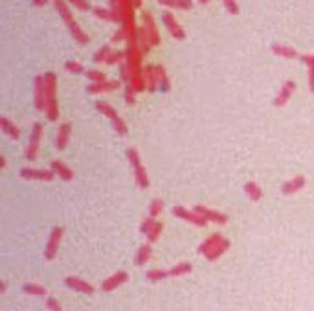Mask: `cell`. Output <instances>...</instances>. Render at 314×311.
I'll return each mask as SVG.
<instances>
[{
  "mask_svg": "<svg viewBox=\"0 0 314 311\" xmlns=\"http://www.w3.org/2000/svg\"><path fill=\"white\" fill-rule=\"evenodd\" d=\"M52 2H53L55 9H57L59 17L63 18V22L68 26L70 35L74 37V41L77 42V44H87V42H88V35L85 34L81 30V26L75 22V18H74V15H72V11H70V8H68V4H66L65 0H52Z\"/></svg>",
  "mask_w": 314,
  "mask_h": 311,
  "instance_id": "6da1fadb",
  "label": "cell"
},
{
  "mask_svg": "<svg viewBox=\"0 0 314 311\" xmlns=\"http://www.w3.org/2000/svg\"><path fill=\"white\" fill-rule=\"evenodd\" d=\"M41 138H42V126L39 122H35L30 131V142L26 147V160H35L37 159V153H39V146H41Z\"/></svg>",
  "mask_w": 314,
  "mask_h": 311,
  "instance_id": "7a4b0ae2",
  "label": "cell"
},
{
  "mask_svg": "<svg viewBox=\"0 0 314 311\" xmlns=\"http://www.w3.org/2000/svg\"><path fill=\"white\" fill-rule=\"evenodd\" d=\"M63 234H65V228L63 227H53L52 228V234H50V239L46 247H44V260L52 261L55 256H57L59 245H61V239H63Z\"/></svg>",
  "mask_w": 314,
  "mask_h": 311,
  "instance_id": "3957f363",
  "label": "cell"
},
{
  "mask_svg": "<svg viewBox=\"0 0 314 311\" xmlns=\"http://www.w3.org/2000/svg\"><path fill=\"white\" fill-rule=\"evenodd\" d=\"M171 212H173L174 218L182 219V221H186V223H191V225H195V227H206L208 225V219H204L195 210H188V208H184V206H173V210Z\"/></svg>",
  "mask_w": 314,
  "mask_h": 311,
  "instance_id": "277c9868",
  "label": "cell"
},
{
  "mask_svg": "<svg viewBox=\"0 0 314 311\" xmlns=\"http://www.w3.org/2000/svg\"><path fill=\"white\" fill-rule=\"evenodd\" d=\"M33 98H35V109H46V81H44L42 74L35 76V79H33Z\"/></svg>",
  "mask_w": 314,
  "mask_h": 311,
  "instance_id": "5b68a950",
  "label": "cell"
},
{
  "mask_svg": "<svg viewBox=\"0 0 314 311\" xmlns=\"http://www.w3.org/2000/svg\"><path fill=\"white\" fill-rule=\"evenodd\" d=\"M162 22L167 28V32L171 34V37H174L176 41H184L186 39V32L184 28L178 24V20L174 18V15L171 11H162Z\"/></svg>",
  "mask_w": 314,
  "mask_h": 311,
  "instance_id": "8992f818",
  "label": "cell"
},
{
  "mask_svg": "<svg viewBox=\"0 0 314 311\" xmlns=\"http://www.w3.org/2000/svg\"><path fill=\"white\" fill-rule=\"evenodd\" d=\"M20 177L26 181H39V183H52L55 179V173L52 169H37V168H22Z\"/></svg>",
  "mask_w": 314,
  "mask_h": 311,
  "instance_id": "52a82bcc",
  "label": "cell"
},
{
  "mask_svg": "<svg viewBox=\"0 0 314 311\" xmlns=\"http://www.w3.org/2000/svg\"><path fill=\"white\" fill-rule=\"evenodd\" d=\"M193 210L197 212V214H200L204 219H208V223H215V225H226V223H228V216H226V214H221V212H217V210H211V208L202 206V204L195 206Z\"/></svg>",
  "mask_w": 314,
  "mask_h": 311,
  "instance_id": "ba28073f",
  "label": "cell"
},
{
  "mask_svg": "<svg viewBox=\"0 0 314 311\" xmlns=\"http://www.w3.org/2000/svg\"><path fill=\"white\" fill-rule=\"evenodd\" d=\"M127 280H129V274H127V271H118V273H114L112 276H108L107 280H103V282H101V291H105V293H110V291L118 289L120 286H123Z\"/></svg>",
  "mask_w": 314,
  "mask_h": 311,
  "instance_id": "9c48e42d",
  "label": "cell"
},
{
  "mask_svg": "<svg viewBox=\"0 0 314 311\" xmlns=\"http://www.w3.org/2000/svg\"><path fill=\"white\" fill-rule=\"evenodd\" d=\"M294 91H296V83H294L292 79L285 81V83H283V87L279 89L278 96L274 98V107H285V105L289 103L290 98H292Z\"/></svg>",
  "mask_w": 314,
  "mask_h": 311,
  "instance_id": "30bf717a",
  "label": "cell"
},
{
  "mask_svg": "<svg viewBox=\"0 0 314 311\" xmlns=\"http://www.w3.org/2000/svg\"><path fill=\"white\" fill-rule=\"evenodd\" d=\"M305 186H307L305 177L296 175V177H292L290 181H287V183H283V186H281V194L283 195H294V194H297V192H301Z\"/></svg>",
  "mask_w": 314,
  "mask_h": 311,
  "instance_id": "8fae6325",
  "label": "cell"
},
{
  "mask_svg": "<svg viewBox=\"0 0 314 311\" xmlns=\"http://www.w3.org/2000/svg\"><path fill=\"white\" fill-rule=\"evenodd\" d=\"M141 20H143V26H145V30H147L149 37H151V42H153V46H158L160 44V34H158V28H157V22H155V18L153 15L149 13V11H143L141 13Z\"/></svg>",
  "mask_w": 314,
  "mask_h": 311,
  "instance_id": "7c38bea8",
  "label": "cell"
},
{
  "mask_svg": "<svg viewBox=\"0 0 314 311\" xmlns=\"http://www.w3.org/2000/svg\"><path fill=\"white\" fill-rule=\"evenodd\" d=\"M122 87V81L120 79H110V81H105V83H90L87 85V92L88 94H101V92H112V91H118Z\"/></svg>",
  "mask_w": 314,
  "mask_h": 311,
  "instance_id": "4fadbf2b",
  "label": "cell"
},
{
  "mask_svg": "<svg viewBox=\"0 0 314 311\" xmlns=\"http://www.w3.org/2000/svg\"><path fill=\"white\" fill-rule=\"evenodd\" d=\"M65 286L70 287L72 291H77V293H83V294L94 293V287H92L88 282H85V280H81V278H77V276H66Z\"/></svg>",
  "mask_w": 314,
  "mask_h": 311,
  "instance_id": "5bb4252c",
  "label": "cell"
},
{
  "mask_svg": "<svg viewBox=\"0 0 314 311\" xmlns=\"http://www.w3.org/2000/svg\"><path fill=\"white\" fill-rule=\"evenodd\" d=\"M70 135H72V124L70 122H65L59 126L57 136H55V147L59 151H63L66 146H68V140H70Z\"/></svg>",
  "mask_w": 314,
  "mask_h": 311,
  "instance_id": "9a60e30c",
  "label": "cell"
},
{
  "mask_svg": "<svg viewBox=\"0 0 314 311\" xmlns=\"http://www.w3.org/2000/svg\"><path fill=\"white\" fill-rule=\"evenodd\" d=\"M50 169L59 175V179H63L65 183H70V181H74V171L66 166L65 162H61V160H53L52 164H50Z\"/></svg>",
  "mask_w": 314,
  "mask_h": 311,
  "instance_id": "2e32d148",
  "label": "cell"
},
{
  "mask_svg": "<svg viewBox=\"0 0 314 311\" xmlns=\"http://www.w3.org/2000/svg\"><path fill=\"white\" fill-rule=\"evenodd\" d=\"M223 241V234L221 232H215V234H211L209 238H206L202 243L198 245V253L202 254V256H206V254H209L211 251H213L217 245Z\"/></svg>",
  "mask_w": 314,
  "mask_h": 311,
  "instance_id": "e0dca14e",
  "label": "cell"
},
{
  "mask_svg": "<svg viewBox=\"0 0 314 311\" xmlns=\"http://www.w3.org/2000/svg\"><path fill=\"white\" fill-rule=\"evenodd\" d=\"M143 79H145V85H147V92H157L158 91V79H157L155 65H147V67H143Z\"/></svg>",
  "mask_w": 314,
  "mask_h": 311,
  "instance_id": "ac0fdd59",
  "label": "cell"
},
{
  "mask_svg": "<svg viewBox=\"0 0 314 311\" xmlns=\"http://www.w3.org/2000/svg\"><path fill=\"white\" fill-rule=\"evenodd\" d=\"M155 70H157L158 91L169 92V91H171V81H169V76H167V72H165L164 65H155Z\"/></svg>",
  "mask_w": 314,
  "mask_h": 311,
  "instance_id": "d6986e66",
  "label": "cell"
},
{
  "mask_svg": "<svg viewBox=\"0 0 314 311\" xmlns=\"http://www.w3.org/2000/svg\"><path fill=\"white\" fill-rule=\"evenodd\" d=\"M132 173H134V183H136V186H138L140 190H147L149 186H151V181H149V175H147V169L143 168V166L132 169Z\"/></svg>",
  "mask_w": 314,
  "mask_h": 311,
  "instance_id": "ffe728a7",
  "label": "cell"
},
{
  "mask_svg": "<svg viewBox=\"0 0 314 311\" xmlns=\"http://www.w3.org/2000/svg\"><path fill=\"white\" fill-rule=\"evenodd\" d=\"M244 194H246V197L250 201H254V202L263 199V190H261V186L257 184V183H254V181H250V183L244 184Z\"/></svg>",
  "mask_w": 314,
  "mask_h": 311,
  "instance_id": "44dd1931",
  "label": "cell"
},
{
  "mask_svg": "<svg viewBox=\"0 0 314 311\" xmlns=\"http://www.w3.org/2000/svg\"><path fill=\"white\" fill-rule=\"evenodd\" d=\"M138 46H140V52L143 55L149 54V50L153 48V42H151V37H149L145 26H140V28H138Z\"/></svg>",
  "mask_w": 314,
  "mask_h": 311,
  "instance_id": "7402d4cb",
  "label": "cell"
},
{
  "mask_svg": "<svg viewBox=\"0 0 314 311\" xmlns=\"http://www.w3.org/2000/svg\"><path fill=\"white\" fill-rule=\"evenodd\" d=\"M272 52L276 55H279V57H285V59H296L299 57V54H297L292 46H285V44H278V42H274L272 44Z\"/></svg>",
  "mask_w": 314,
  "mask_h": 311,
  "instance_id": "603a6c76",
  "label": "cell"
},
{
  "mask_svg": "<svg viewBox=\"0 0 314 311\" xmlns=\"http://www.w3.org/2000/svg\"><path fill=\"white\" fill-rule=\"evenodd\" d=\"M158 4L171 9H182V11H190L193 8L191 0H158Z\"/></svg>",
  "mask_w": 314,
  "mask_h": 311,
  "instance_id": "cb8c5ba5",
  "label": "cell"
},
{
  "mask_svg": "<svg viewBox=\"0 0 314 311\" xmlns=\"http://www.w3.org/2000/svg\"><path fill=\"white\" fill-rule=\"evenodd\" d=\"M0 127H2V131H4L9 138H13V140H18V138H20V129H18L13 122H9L8 118H0Z\"/></svg>",
  "mask_w": 314,
  "mask_h": 311,
  "instance_id": "d4e9b609",
  "label": "cell"
},
{
  "mask_svg": "<svg viewBox=\"0 0 314 311\" xmlns=\"http://www.w3.org/2000/svg\"><path fill=\"white\" fill-rule=\"evenodd\" d=\"M230 245H231L230 239H226V238H223V241H221V243L217 245V247H215V249H213V251H211V253L206 254V260H208V261H215V260H219V258H221V256H223V254L226 253L228 249H230Z\"/></svg>",
  "mask_w": 314,
  "mask_h": 311,
  "instance_id": "484cf974",
  "label": "cell"
},
{
  "mask_svg": "<svg viewBox=\"0 0 314 311\" xmlns=\"http://www.w3.org/2000/svg\"><path fill=\"white\" fill-rule=\"evenodd\" d=\"M191 271H193V265H191L190 261H180V263L173 265L171 269H167V273H169L171 278H176V276H184V274H190Z\"/></svg>",
  "mask_w": 314,
  "mask_h": 311,
  "instance_id": "4316f807",
  "label": "cell"
},
{
  "mask_svg": "<svg viewBox=\"0 0 314 311\" xmlns=\"http://www.w3.org/2000/svg\"><path fill=\"white\" fill-rule=\"evenodd\" d=\"M151 254H153V247L151 243H145L141 245L140 249H138V254H136V265H145L149 260H151Z\"/></svg>",
  "mask_w": 314,
  "mask_h": 311,
  "instance_id": "83f0119b",
  "label": "cell"
},
{
  "mask_svg": "<svg viewBox=\"0 0 314 311\" xmlns=\"http://www.w3.org/2000/svg\"><path fill=\"white\" fill-rule=\"evenodd\" d=\"M96 109H98L99 112L103 114V116H107L110 122L118 118V112H116V109L112 107V105H110V103H107V101H101V100L96 101Z\"/></svg>",
  "mask_w": 314,
  "mask_h": 311,
  "instance_id": "f1b7e54d",
  "label": "cell"
},
{
  "mask_svg": "<svg viewBox=\"0 0 314 311\" xmlns=\"http://www.w3.org/2000/svg\"><path fill=\"white\" fill-rule=\"evenodd\" d=\"M22 293L32 294V296H46L48 291L44 286H39V284H24L22 286Z\"/></svg>",
  "mask_w": 314,
  "mask_h": 311,
  "instance_id": "f546056e",
  "label": "cell"
},
{
  "mask_svg": "<svg viewBox=\"0 0 314 311\" xmlns=\"http://www.w3.org/2000/svg\"><path fill=\"white\" fill-rule=\"evenodd\" d=\"M46 116H48L50 122H57L59 120V105H57V100H48L46 101Z\"/></svg>",
  "mask_w": 314,
  "mask_h": 311,
  "instance_id": "4dcf8cb0",
  "label": "cell"
},
{
  "mask_svg": "<svg viewBox=\"0 0 314 311\" xmlns=\"http://www.w3.org/2000/svg\"><path fill=\"white\" fill-rule=\"evenodd\" d=\"M145 278H147L149 282L157 284V282H162L165 278H169V273H167V271H162V269H151V271H147Z\"/></svg>",
  "mask_w": 314,
  "mask_h": 311,
  "instance_id": "1f68e13d",
  "label": "cell"
},
{
  "mask_svg": "<svg viewBox=\"0 0 314 311\" xmlns=\"http://www.w3.org/2000/svg\"><path fill=\"white\" fill-rule=\"evenodd\" d=\"M85 77H87L90 83H105V81H107V76H105L101 70H94V68H92V70H87V72H85Z\"/></svg>",
  "mask_w": 314,
  "mask_h": 311,
  "instance_id": "d6a6232c",
  "label": "cell"
},
{
  "mask_svg": "<svg viewBox=\"0 0 314 311\" xmlns=\"http://www.w3.org/2000/svg\"><path fill=\"white\" fill-rule=\"evenodd\" d=\"M127 160H129V164H131L132 169L140 168L141 166V159H140V153L136 147H129L127 149Z\"/></svg>",
  "mask_w": 314,
  "mask_h": 311,
  "instance_id": "836d02e7",
  "label": "cell"
},
{
  "mask_svg": "<svg viewBox=\"0 0 314 311\" xmlns=\"http://www.w3.org/2000/svg\"><path fill=\"white\" fill-rule=\"evenodd\" d=\"M131 85L136 92H143V91H147V85H145V79H143V72H141V74H134L132 79H131Z\"/></svg>",
  "mask_w": 314,
  "mask_h": 311,
  "instance_id": "e575fe53",
  "label": "cell"
},
{
  "mask_svg": "<svg viewBox=\"0 0 314 311\" xmlns=\"http://www.w3.org/2000/svg\"><path fill=\"white\" fill-rule=\"evenodd\" d=\"M110 46L108 44H103L101 48H99L96 54H94V63H107V59H108V55H110Z\"/></svg>",
  "mask_w": 314,
  "mask_h": 311,
  "instance_id": "d590c367",
  "label": "cell"
},
{
  "mask_svg": "<svg viewBox=\"0 0 314 311\" xmlns=\"http://www.w3.org/2000/svg\"><path fill=\"white\" fill-rule=\"evenodd\" d=\"M65 70L66 72H70V74H74V76H79V74H85V72H87L85 67H83L81 63H77V61H66Z\"/></svg>",
  "mask_w": 314,
  "mask_h": 311,
  "instance_id": "8d00e7d4",
  "label": "cell"
},
{
  "mask_svg": "<svg viewBox=\"0 0 314 311\" xmlns=\"http://www.w3.org/2000/svg\"><path fill=\"white\" fill-rule=\"evenodd\" d=\"M122 63H125V52H122V50L110 52V55H108V59H107V65L114 67V65H122Z\"/></svg>",
  "mask_w": 314,
  "mask_h": 311,
  "instance_id": "74e56055",
  "label": "cell"
},
{
  "mask_svg": "<svg viewBox=\"0 0 314 311\" xmlns=\"http://www.w3.org/2000/svg\"><path fill=\"white\" fill-rule=\"evenodd\" d=\"M164 210V201L162 199H153L151 201V206H149V216L151 218H158Z\"/></svg>",
  "mask_w": 314,
  "mask_h": 311,
  "instance_id": "f35d334b",
  "label": "cell"
},
{
  "mask_svg": "<svg viewBox=\"0 0 314 311\" xmlns=\"http://www.w3.org/2000/svg\"><path fill=\"white\" fill-rule=\"evenodd\" d=\"M155 225H157V218H151V216H147V218L141 221V225H140V232L143 236H147L153 228H155Z\"/></svg>",
  "mask_w": 314,
  "mask_h": 311,
  "instance_id": "ab89813d",
  "label": "cell"
},
{
  "mask_svg": "<svg viewBox=\"0 0 314 311\" xmlns=\"http://www.w3.org/2000/svg\"><path fill=\"white\" fill-rule=\"evenodd\" d=\"M162 230H164V225H162V223H158V221H157V225H155V228H153V230H151V232L147 234V243H151V245L157 243L158 238L162 236Z\"/></svg>",
  "mask_w": 314,
  "mask_h": 311,
  "instance_id": "60d3db41",
  "label": "cell"
},
{
  "mask_svg": "<svg viewBox=\"0 0 314 311\" xmlns=\"http://www.w3.org/2000/svg\"><path fill=\"white\" fill-rule=\"evenodd\" d=\"M136 91L132 89V85L129 83V85H125V91H123V98H125V103L127 105H134L136 103Z\"/></svg>",
  "mask_w": 314,
  "mask_h": 311,
  "instance_id": "b9f144b4",
  "label": "cell"
},
{
  "mask_svg": "<svg viewBox=\"0 0 314 311\" xmlns=\"http://www.w3.org/2000/svg\"><path fill=\"white\" fill-rule=\"evenodd\" d=\"M92 13H94L98 18H101V20H112V11H110V9H107V8L96 6V8L92 9Z\"/></svg>",
  "mask_w": 314,
  "mask_h": 311,
  "instance_id": "7bdbcfd3",
  "label": "cell"
},
{
  "mask_svg": "<svg viewBox=\"0 0 314 311\" xmlns=\"http://www.w3.org/2000/svg\"><path fill=\"white\" fill-rule=\"evenodd\" d=\"M131 79H132V74H131V70H129V67H127V63H122V65H120V81L125 85H129L131 83Z\"/></svg>",
  "mask_w": 314,
  "mask_h": 311,
  "instance_id": "ee69618b",
  "label": "cell"
},
{
  "mask_svg": "<svg viewBox=\"0 0 314 311\" xmlns=\"http://www.w3.org/2000/svg\"><path fill=\"white\" fill-rule=\"evenodd\" d=\"M224 8L226 11L230 13V15H239V4H237V0H223Z\"/></svg>",
  "mask_w": 314,
  "mask_h": 311,
  "instance_id": "f6af8a7d",
  "label": "cell"
},
{
  "mask_svg": "<svg viewBox=\"0 0 314 311\" xmlns=\"http://www.w3.org/2000/svg\"><path fill=\"white\" fill-rule=\"evenodd\" d=\"M68 4H72V6L77 8L79 11H90V9H94L88 0H68Z\"/></svg>",
  "mask_w": 314,
  "mask_h": 311,
  "instance_id": "bcb514c9",
  "label": "cell"
},
{
  "mask_svg": "<svg viewBox=\"0 0 314 311\" xmlns=\"http://www.w3.org/2000/svg\"><path fill=\"white\" fill-rule=\"evenodd\" d=\"M46 308H48V311H63L59 300L57 298H53V296H48V298H46Z\"/></svg>",
  "mask_w": 314,
  "mask_h": 311,
  "instance_id": "7dc6e473",
  "label": "cell"
},
{
  "mask_svg": "<svg viewBox=\"0 0 314 311\" xmlns=\"http://www.w3.org/2000/svg\"><path fill=\"white\" fill-rule=\"evenodd\" d=\"M120 41H127V34H125L123 28L116 30L114 35H112V39H110V42H120Z\"/></svg>",
  "mask_w": 314,
  "mask_h": 311,
  "instance_id": "c3c4849f",
  "label": "cell"
},
{
  "mask_svg": "<svg viewBox=\"0 0 314 311\" xmlns=\"http://www.w3.org/2000/svg\"><path fill=\"white\" fill-rule=\"evenodd\" d=\"M301 63L307 65V68H314V55L313 54H305V55H299Z\"/></svg>",
  "mask_w": 314,
  "mask_h": 311,
  "instance_id": "681fc988",
  "label": "cell"
},
{
  "mask_svg": "<svg viewBox=\"0 0 314 311\" xmlns=\"http://www.w3.org/2000/svg\"><path fill=\"white\" fill-rule=\"evenodd\" d=\"M307 81H309V91L314 94V68H309V74H307Z\"/></svg>",
  "mask_w": 314,
  "mask_h": 311,
  "instance_id": "f907efd6",
  "label": "cell"
},
{
  "mask_svg": "<svg viewBox=\"0 0 314 311\" xmlns=\"http://www.w3.org/2000/svg\"><path fill=\"white\" fill-rule=\"evenodd\" d=\"M50 0H32V4L35 8H42V6H46Z\"/></svg>",
  "mask_w": 314,
  "mask_h": 311,
  "instance_id": "816d5d0a",
  "label": "cell"
},
{
  "mask_svg": "<svg viewBox=\"0 0 314 311\" xmlns=\"http://www.w3.org/2000/svg\"><path fill=\"white\" fill-rule=\"evenodd\" d=\"M6 289H8V284L2 280V282H0V293H6Z\"/></svg>",
  "mask_w": 314,
  "mask_h": 311,
  "instance_id": "f5cc1de1",
  "label": "cell"
},
{
  "mask_svg": "<svg viewBox=\"0 0 314 311\" xmlns=\"http://www.w3.org/2000/svg\"><path fill=\"white\" fill-rule=\"evenodd\" d=\"M0 169H6V157H0Z\"/></svg>",
  "mask_w": 314,
  "mask_h": 311,
  "instance_id": "db71d44e",
  "label": "cell"
},
{
  "mask_svg": "<svg viewBox=\"0 0 314 311\" xmlns=\"http://www.w3.org/2000/svg\"><path fill=\"white\" fill-rule=\"evenodd\" d=\"M141 2H143V0H132V4H134V8H136V9L141 8Z\"/></svg>",
  "mask_w": 314,
  "mask_h": 311,
  "instance_id": "11a10c76",
  "label": "cell"
},
{
  "mask_svg": "<svg viewBox=\"0 0 314 311\" xmlns=\"http://www.w3.org/2000/svg\"><path fill=\"white\" fill-rule=\"evenodd\" d=\"M198 4H202V6H208L209 4V0H197Z\"/></svg>",
  "mask_w": 314,
  "mask_h": 311,
  "instance_id": "9f6ffc18",
  "label": "cell"
}]
</instances>
